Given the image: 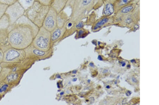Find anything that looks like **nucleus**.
Listing matches in <instances>:
<instances>
[{
    "instance_id": "nucleus-5",
    "label": "nucleus",
    "mask_w": 159,
    "mask_h": 105,
    "mask_svg": "<svg viewBox=\"0 0 159 105\" xmlns=\"http://www.w3.org/2000/svg\"><path fill=\"white\" fill-rule=\"evenodd\" d=\"M3 59L2 63H18L25 57L24 50L17 49L11 47L3 51Z\"/></svg>"
},
{
    "instance_id": "nucleus-10",
    "label": "nucleus",
    "mask_w": 159,
    "mask_h": 105,
    "mask_svg": "<svg viewBox=\"0 0 159 105\" xmlns=\"http://www.w3.org/2000/svg\"><path fill=\"white\" fill-rule=\"evenodd\" d=\"M69 0H53L52 7L57 13L66 9Z\"/></svg>"
},
{
    "instance_id": "nucleus-21",
    "label": "nucleus",
    "mask_w": 159,
    "mask_h": 105,
    "mask_svg": "<svg viewBox=\"0 0 159 105\" xmlns=\"http://www.w3.org/2000/svg\"><path fill=\"white\" fill-rule=\"evenodd\" d=\"M87 35V33L85 32V30L83 29H80L79 30L77 34V37L78 38H81L84 37H85Z\"/></svg>"
},
{
    "instance_id": "nucleus-12",
    "label": "nucleus",
    "mask_w": 159,
    "mask_h": 105,
    "mask_svg": "<svg viewBox=\"0 0 159 105\" xmlns=\"http://www.w3.org/2000/svg\"><path fill=\"white\" fill-rule=\"evenodd\" d=\"M10 25V20L6 14L0 18V29H8Z\"/></svg>"
},
{
    "instance_id": "nucleus-28",
    "label": "nucleus",
    "mask_w": 159,
    "mask_h": 105,
    "mask_svg": "<svg viewBox=\"0 0 159 105\" xmlns=\"http://www.w3.org/2000/svg\"><path fill=\"white\" fill-rule=\"evenodd\" d=\"M127 99H125L123 100L122 102V104H125L127 103Z\"/></svg>"
},
{
    "instance_id": "nucleus-26",
    "label": "nucleus",
    "mask_w": 159,
    "mask_h": 105,
    "mask_svg": "<svg viewBox=\"0 0 159 105\" xmlns=\"http://www.w3.org/2000/svg\"><path fill=\"white\" fill-rule=\"evenodd\" d=\"M132 80L133 82L134 83H138V80H137V79H136L134 77H132Z\"/></svg>"
},
{
    "instance_id": "nucleus-29",
    "label": "nucleus",
    "mask_w": 159,
    "mask_h": 105,
    "mask_svg": "<svg viewBox=\"0 0 159 105\" xmlns=\"http://www.w3.org/2000/svg\"><path fill=\"white\" fill-rule=\"evenodd\" d=\"M134 31H136L137 30L139 29V25H135V26H134Z\"/></svg>"
},
{
    "instance_id": "nucleus-34",
    "label": "nucleus",
    "mask_w": 159,
    "mask_h": 105,
    "mask_svg": "<svg viewBox=\"0 0 159 105\" xmlns=\"http://www.w3.org/2000/svg\"><path fill=\"white\" fill-rule=\"evenodd\" d=\"M130 62H131L132 63H134L135 62V60H132L130 61Z\"/></svg>"
},
{
    "instance_id": "nucleus-25",
    "label": "nucleus",
    "mask_w": 159,
    "mask_h": 105,
    "mask_svg": "<svg viewBox=\"0 0 159 105\" xmlns=\"http://www.w3.org/2000/svg\"><path fill=\"white\" fill-rule=\"evenodd\" d=\"M125 22L128 24H130L132 21V20L130 18H128L126 20H125Z\"/></svg>"
},
{
    "instance_id": "nucleus-22",
    "label": "nucleus",
    "mask_w": 159,
    "mask_h": 105,
    "mask_svg": "<svg viewBox=\"0 0 159 105\" xmlns=\"http://www.w3.org/2000/svg\"><path fill=\"white\" fill-rule=\"evenodd\" d=\"M8 84H5L3 86H2L0 88V94L3 93L4 91H6L8 88Z\"/></svg>"
},
{
    "instance_id": "nucleus-37",
    "label": "nucleus",
    "mask_w": 159,
    "mask_h": 105,
    "mask_svg": "<svg viewBox=\"0 0 159 105\" xmlns=\"http://www.w3.org/2000/svg\"><path fill=\"white\" fill-rule=\"evenodd\" d=\"M127 67L128 68H129L130 67V65H128L127 66Z\"/></svg>"
},
{
    "instance_id": "nucleus-7",
    "label": "nucleus",
    "mask_w": 159,
    "mask_h": 105,
    "mask_svg": "<svg viewBox=\"0 0 159 105\" xmlns=\"http://www.w3.org/2000/svg\"><path fill=\"white\" fill-rule=\"evenodd\" d=\"M57 14L56 10L50 7L43 22L42 26L50 32L57 27Z\"/></svg>"
},
{
    "instance_id": "nucleus-4",
    "label": "nucleus",
    "mask_w": 159,
    "mask_h": 105,
    "mask_svg": "<svg viewBox=\"0 0 159 105\" xmlns=\"http://www.w3.org/2000/svg\"><path fill=\"white\" fill-rule=\"evenodd\" d=\"M51 41V32L42 26L39 28L32 44L35 48L45 52L49 48Z\"/></svg>"
},
{
    "instance_id": "nucleus-36",
    "label": "nucleus",
    "mask_w": 159,
    "mask_h": 105,
    "mask_svg": "<svg viewBox=\"0 0 159 105\" xmlns=\"http://www.w3.org/2000/svg\"><path fill=\"white\" fill-rule=\"evenodd\" d=\"M106 88H107V89H110V86H109V85H107V87H106Z\"/></svg>"
},
{
    "instance_id": "nucleus-30",
    "label": "nucleus",
    "mask_w": 159,
    "mask_h": 105,
    "mask_svg": "<svg viewBox=\"0 0 159 105\" xmlns=\"http://www.w3.org/2000/svg\"><path fill=\"white\" fill-rule=\"evenodd\" d=\"M98 58V59L100 61L103 60V59H102L101 56H99Z\"/></svg>"
},
{
    "instance_id": "nucleus-13",
    "label": "nucleus",
    "mask_w": 159,
    "mask_h": 105,
    "mask_svg": "<svg viewBox=\"0 0 159 105\" xmlns=\"http://www.w3.org/2000/svg\"><path fill=\"white\" fill-rule=\"evenodd\" d=\"M35 1V0H19L18 2L25 11L31 7Z\"/></svg>"
},
{
    "instance_id": "nucleus-31",
    "label": "nucleus",
    "mask_w": 159,
    "mask_h": 105,
    "mask_svg": "<svg viewBox=\"0 0 159 105\" xmlns=\"http://www.w3.org/2000/svg\"><path fill=\"white\" fill-rule=\"evenodd\" d=\"M2 66L1 65V64H0V74H1V73L2 72Z\"/></svg>"
},
{
    "instance_id": "nucleus-14",
    "label": "nucleus",
    "mask_w": 159,
    "mask_h": 105,
    "mask_svg": "<svg viewBox=\"0 0 159 105\" xmlns=\"http://www.w3.org/2000/svg\"><path fill=\"white\" fill-rule=\"evenodd\" d=\"M109 21V19L107 18H104L96 23L93 28V30H95L100 29L102 25L106 24Z\"/></svg>"
},
{
    "instance_id": "nucleus-3",
    "label": "nucleus",
    "mask_w": 159,
    "mask_h": 105,
    "mask_svg": "<svg viewBox=\"0 0 159 105\" xmlns=\"http://www.w3.org/2000/svg\"><path fill=\"white\" fill-rule=\"evenodd\" d=\"M50 7L35 1L30 8L25 10L24 15L38 28L42 27L43 21Z\"/></svg>"
},
{
    "instance_id": "nucleus-17",
    "label": "nucleus",
    "mask_w": 159,
    "mask_h": 105,
    "mask_svg": "<svg viewBox=\"0 0 159 105\" xmlns=\"http://www.w3.org/2000/svg\"><path fill=\"white\" fill-rule=\"evenodd\" d=\"M45 6L51 7L52 6L53 0H35Z\"/></svg>"
},
{
    "instance_id": "nucleus-32",
    "label": "nucleus",
    "mask_w": 159,
    "mask_h": 105,
    "mask_svg": "<svg viewBox=\"0 0 159 105\" xmlns=\"http://www.w3.org/2000/svg\"><path fill=\"white\" fill-rule=\"evenodd\" d=\"M121 63L122 66H125V65H126V63L124 62H121Z\"/></svg>"
},
{
    "instance_id": "nucleus-1",
    "label": "nucleus",
    "mask_w": 159,
    "mask_h": 105,
    "mask_svg": "<svg viewBox=\"0 0 159 105\" xmlns=\"http://www.w3.org/2000/svg\"><path fill=\"white\" fill-rule=\"evenodd\" d=\"M39 29L24 15L8 28L9 44L17 49H25L32 44Z\"/></svg>"
},
{
    "instance_id": "nucleus-27",
    "label": "nucleus",
    "mask_w": 159,
    "mask_h": 105,
    "mask_svg": "<svg viewBox=\"0 0 159 105\" xmlns=\"http://www.w3.org/2000/svg\"><path fill=\"white\" fill-rule=\"evenodd\" d=\"M131 94H132L131 92L129 91L127 92V93H126V94H126V95L127 96L129 97L130 95H131Z\"/></svg>"
},
{
    "instance_id": "nucleus-11",
    "label": "nucleus",
    "mask_w": 159,
    "mask_h": 105,
    "mask_svg": "<svg viewBox=\"0 0 159 105\" xmlns=\"http://www.w3.org/2000/svg\"><path fill=\"white\" fill-rule=\"evenodd\" d=\"M7 37L8 29H0V45L8 43Z\"/></svg>"
},
{
    "instance_id": "nucleus-15",
    "label": "nucleus",
    "mask_w": 159,
    "mask_h": 105,
    "mask_svg": "<svg viewBox=\"0 0 159 105\" xmlns=\"http://www.w3.org/2000/svg\"><path fill=\"white\" fill-rule=\"evenodd\" d=\"M114 11V7L111 4H108L107 5L104 11V14L105 15L109 16L112 14Z\"/></svg>"
},
{
    "instance_id": "nucleus-20",
    "label": "nucleus",
    "mask_w": 159,
    "mask_h": 105,
    "mask_svg": "<svg viewBox=\"0 0 159 105\" xmlns=\"http://www.w3.org/2000/svg\"><path fill=\"white\" fill-rule=\"evenodd\" d=\"M133 8V7L132 6H129L125 7V8L122 9L121 12L124 14L127 13L131 11Z\"/></svg>"
},
{
    "instance_id": "nucleus-33",
    "label": "nucleus",
    "mask_w": 159,
    "mask_h": 105,
    "mask_svg": "<svg viewBox=\"0 0 159 105\" xmlns=\"http://www.w3.org/2000/svg\"><path fill=\"white\" fill-rule=\"evenodd\" d=\"M90 66H92V67H94V65L93 63H91L89 64Z\"/></svg>"
},
{
    "instance_id": "nucleus-38",
    "label": "nucleus",
    "mask_w": 159,
    "mask_h": 105,
    "mask_svg": "<svg viewBox=\"0 0 159 105\" xmlns=\"http://www.w3.org/2000/svg\"><path fill=\"white\" fill-rule=\"evenodd\" d=\"M76 80H77V79H76V78L74 79V80H73V81H75Z\"/></svg>"
},
{
    "instance_id": "nucleus-24",
    "label": "nucleus",
    "mask_w": 159,
    "mask_h": 105,
    "mask_svg": "<svg viewBox=\"0 0 159 105\" xmlns=\"http://www.w3.org/2000/svg\"><path fill=\"white\" fill-rule=\"evenodd\" d=\"M3 52L2 51L1 47H0V64H1L2 62V59H3Z\"/></svg>"
},
{
    "instance_id": "nucleus-23",
    "label": "nucleus",
    "mask_w": 159,
    "mask_h": 105,
    "mask_svg": "<svg viewBox=\"0 0 159 105\" xmlns=\"http://www.w3.org/2000/svg\"><path fill=\"white\" fill-rule=\"evenodd\" d=\"M131 0H121L120 2V6H122L123 5L126 4L129 2Z\"/></svg>"
},
{
    "instance_id": "nucleus-16",
    "label": "nucleus",
    "mask_w": 159,
    "mask_h": 105,
    "mask_svg": "<svg viewBox=\"0 0 159 105\" xmlns=\"http://www.w3.org/2000/svg\"><path fill=\"white\" fill-rule=\"evenodd\" d=\"M32 52L33 54L38 56H42L45 55V52L44 51L35 48L33 46Z\"/></svg>"
},
{
    "instance_id": "nucleus-2",
    "label": "nucleus",
    "mask_w": 159,
    "mask_h": 105,
    "mask_svg": "<svg viewBox=\"0 0 159 105\" xmlns=\"http://www.w3.org/2000/svg\"><path fill=\"white\" fill-rule=\"evenodd\" d=\"M93 0H69L66 9H71L70 19L75 22L86 17L93 6Z\"/></svg>"
},
{
    "instance_id": "nucleus-6",
    "label": "nucleus",
    "mask_w": 159,
    "mask_h": 105,
    "mask_svg": "<svg viewBox=\"0 0 159 105\" xmlns=\"http://www.w3.org/2000/svg\"><path fill=\"white\" fill-rule=\"evenodd\" d=\"M25 10L19 2L9 5L7 7L5 14L8 16L10 25L13 24L24 15Z\"/></svg>"
},
{
    "instance_id": "nucleus-18",
    "label": "nucleus",
    "mask_w": 159,
    "mask_h": 105,
    "mask_svg": "<svg viewBox=\"0 0 159 105\" xmlns=\"http://www.w3.org/2000/svg\"><path fill=\"white\" fill-rule=\"evenodd\" d=\"M7 5L2 4L0 2V18L4 14L7 7Z\"/></svg>"
},
{
    "instance_id": "nucleus-8",
    "label": "nucleus",
    "mask_w": 159,
    "mask_h": 105,
    "mask_svg": "<svg viewBox=\"0 0 159 105\" xmlns=\"http://www.w3.org/2000/svg\"><path fill=\"white\" fill-rule=\"evenodd\" d=\"M66 30V25L62 27H56L51 32V40L55 42L60 39L64 35Z\"/></svg>"
},
{
    "instance_id": "nucleus-9",
    "label": "nucleus",
    "mask_w": 159,
    "mask_h": 105,
    "mask_svg": "<svg viewBox=\"0 0 159 105\" xmlns=\"http://www.w3.org/2000/svg\"><path fill=\"white\" fill-rule=\"evenodd\" d=\"M70 19V16L64 11L58 13L57 15V27H62Z\"/></svg>"
},
{
    "instance_id": "nucleus-35",
    "label": "nucleus",
    "mask_w": 159,
    "mask_h": 105,
    "mask_svg": "<svg viewBox=\"0 0 159 105\" xmlns=\"http://www.w3.org/2000/svg\"><path fill=\"white\" fill-rule=\"evenodd\" d=\"M77 72V71H73V74H75Z\"/></svg>"
},
{
    "instance_id": "nucleus-19",
    "label": "nucleus",
    "mask_w": 159,
    "mask_h": 105,
    "mask_svg": "<svg viewBox=\"0 0 159 105\" xmlns=\"http://www.w3.org/2000/svg\"><path fill=\"white\" fill-rule=\"evenodd\" d=\"M18 1L19 0H0V2L8 6Z\"/></svg>"
},
{
    "instance_id": "nucleus-39",
    "label": "nucleus",
    "mask_w": 159,
    "mask_h": 105,
    "mask_svg": "<svg viewBox=\"0 0 159 105\" xmlns=\"http://www.w3.org/2000/svg\"><path fill=\"white\" fill-rule=\"evenodd\" d=\"M100 42H98V44H99V45L100 44Z\"/></svg>"
}]
</instances>
